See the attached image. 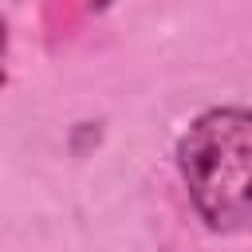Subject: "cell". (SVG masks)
<instances>
[{
    "mask_svg": "<svg viewBox=\"0 0 252 252\" xmlns=\"http://www.w3.org/2000/svg\"><path fill=\"white\" fill-rule=\"evenodd\" d=\"M173 169L205 232L232 240L252 228V110L201 106L173 138Z\"/></svg>",
    "mask_w": 252,
    "mask_h": 252,
    "instance_id": "1",
    "label": "cell"
},
{
    "mask_svg": "<svg viewBox=\"0 0 252 252\" xmlns=\"http://www.w3.org/2000/svg\"><path fill=\"white\" fill-rule=\"evenodd\" d=\"M8 47H12V32H8V20L0 16V91L8 87Z\"/></svg>",
    "mask_w": 252,
    "mask_h": 252,
    "instance_id": "2",
    "label": "cell"
},
{
    "mask_svg": "<svg viewBox=\"0 0 252 252\" xmlns=\"http://www.w3.org/2000/svg\"><path fill=\"white\" fill-rule=\"evenodd\" d=\"M91 8L94 12H106V8H114V0H91Z\"/></svg>",
    "mask_w": 252,
    "mask_h": 252,
    "instance_id": "3",
    "label": "cell"
}]
</instances>
